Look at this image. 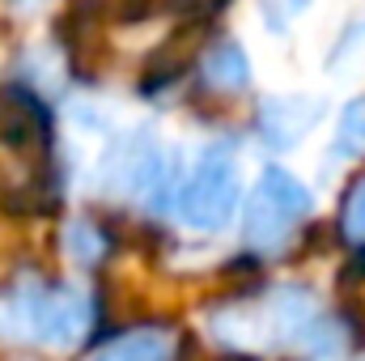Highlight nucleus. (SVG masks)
Masks as SVG:
<instances>
[{
  "label": "nucleus",
  "instance_id": "nucleus-1",
  "mask_svg": "<svg viewBox=\"0 0 365 361\" xmlns=\"http://www.w3.org/2000/svg\"><path fill=\"white\" fill-rule=\"evenodd\" d=\"M238 200H242L238 153H234L230 141H212V145L195 158L191 175L182 179L179 204H175V208H179V217H182L187 230H195V234H217V230H225V225L234 221Z\"/></svg>",
  "mask_w": 365,
  "mask_h": 361
},
{
  "label": "nucleus",
  "instance_id": "nucleus-2",
  "mask_svg": "<svg viewBox=\"0 0 365 361\" xmlns=\"http://www.w3.org/2000/svg\"><path fill=\"white\" fill-rule=\"evenodd\" d=\"M314 213V195H310V187L297 179L293 171H284V166H268L259 183H255V191H251V200H247V217H242V234H247V243L251 247H259V251H276L306 217Z\"/></svg>",
  "mask_w": 365,
  "mask_h": 361
},
{
  "label": "nucleus",
  "instance_id": "nucleus-3",
  "mask_svg": "<svg viewBox=\"0 0 365 361\" xmlns=\"http://www.w3.org/2000/svg\"><path fill=\"white\" fill-rule=\"evenodd\" d=\"M13 310H17L21 336L43 340L51 349H73L90 327V298L73 285H56V289L26 285L13 298Z\"/></svg>",
  "mask_w": 365,
  "mask_h": 361
},
{
  "label": "nucleus",
  "instance_id": "nucleus-4",
  "mask_svg": "<svg viewBox=\"0 0 365 361\" xmlns=\"http://www.w3.org/2000/svg\"><path fill=\"white\" fill-rule=\"evenodd\" d=\"M162 158L166 153L153 141V132L149 128H136V132L119 136L106 149V158L98 166V179H102L106 191H115V195H149V187H153L158 171H162Z\"/></svg>",
  "mask_w": 365,
  "mask_h": 361
},
{
  "label": "nucleus",
  "instance_id": "nucleus-5",
  "mask_svg": "<svg viewBox=\"0 0 365 361\" xmlns=\"http://www.w3.org/2000/svg\"><path fill=\"white\" fill-rule=\"evenodd\" d=\"M327 115V102L314 93H272L259 102V136L264 145L284 153L293 149L302 136H310V128Z\"/></svg>",
  "mask_w": 365,
  "mask_h": 361
},
{
  "label": "nucleus",
  "instance_id": "nucleus-6",
  "mask_svg": "<svg viewBox=\"0 0 365 361\" xmlns=\"http://www.w3.org/2000/svg\"><path fill=\"white\" fill-rule=\"evenodd\" d=\"M200 77H204V86H212V90H221V93L247 90L251 86V60H247L242 43H234V39L212 43L200 56Z\"/></svg>",
  "mask_w": 365,
  "mask_h": 361
},
{
  "label": "nucleus",
  "instance_id": "nucleus-7",
  "mask_svg": "<svg viewBox=\"0 0 365 361\" xmlns=\"http://www.w3.org/2000/svg\"><path fill=\"white\" fill-rule=\"evenodd\" d=\"M93 361H170V336L140 327V332H128V336L110 340Z\"/></svg>",
  "mask_w": 365,
  "mask_h": 361
},
{
  "label": "nucleus",
  "instance_id": "nucleus-8",
  "mask_svg": "<svg viewBox=\"0 0 365 361\" xmlns=\"http://www.w3.org/2000/svg\"><path fill=\"white\" fill-rule=\"evenodd\" d=\"M331 158L336 162H357V158H365V93L353 98L340 111L336 136H331Z\"/></svg>",
  "mask_w": 365,
  "mask_h": 361
},
{
  "label": "nucleus",
  "instance_id": "nucleus-9",
  "mask_svg": "<svg viewBox=\"0 0 365 361\" xmlns=\"http://www.w3.org/2000/svg\"><path fill=\"white\" fill-rule=\"evenodd\" d=\"M327 73L331 77H357L365 73V17L349 21L331 47V60H327Z\"/></svg>",
  "mask_w": 365,
  "mask_h": 361
},
{
  "label": "nucleus",
  "instance_id": "nucleus-10",
  "mask_svg": "<svg viewBox=\"0 0 365 361\" xmlns=\"http://www.w3.org/2000/svg\"><path fill=\"white\" fill-rule=\"evenodd\" d=\"M64 247H68V255H73L77 264H93V260L102 255V234L93 230L90 221H73V225L64 230Z\"/></svg>",
  "mask_w": 365,
  "mask_h": 361
},
{
  "label": "nucleus",
  "instance_id": "nucleus-11",
  "mask_svg": "<svg viewBox=\"0 0 365 361\" xmlns=\"http://www.w3.org/2000/svg\"><path fill=\"white\" fill-rule=\"evenodd\" d=\"M344 234H349L353 243H365V179L357 183V191H353L349 204H344Z\"/></svg>",
  "mask_w": 365,
  "mask_h": 361
},
{
  "label": "nucleus",
  "instance_id": "nucleus-12",
  "mask_svg": "<svg viewBox=\"0 0 365 361\" xmlns=\"http://www.w3.org/2000/svg\"><path fill=\"white\" fill-rule=\"evenodd\" d=\"M264 4H268V0H264ZM272 4H280V9H276V30H284V17L302 13V9H306L310 0H272Z\"/></svg>",
  "mask_w": 365,
  "mask_h": 361
},
{
  "label": "nucleus",
  "instance_id": "nucleus-13",
  "mask_svg": "<svg viewBox=\"0 0 365 361\" xmlns=\"http://www.w3.org/2000/svg\"><path fill=\"white\" fill-rule=\"evenodd\" d=\"M21 4H34V0H21Z\"/></svg>",
  "mask_w": 365,
  "mask_h": 361
}]
</instances>
